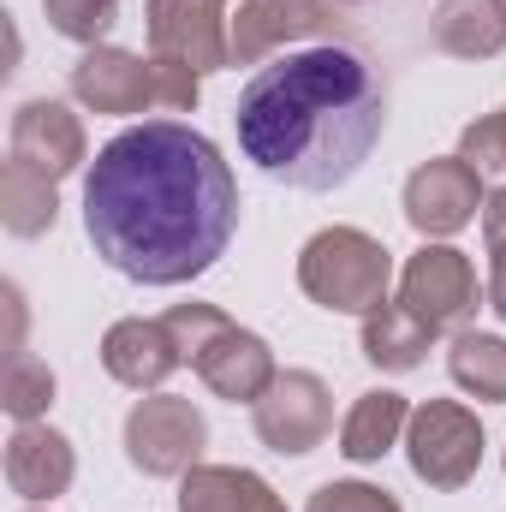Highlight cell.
<instances>
[{
    "instance_id": "obj_1",
    "label": "cell",
    "mask_w": 506,
    "mask_h": 512,
    "mask_svg": "<svg viewBox=\"0 0 506 512\" xmlns=\"http://www.w3.org/2000/svg\"><path fill=\"white\" fill-rule=\"evenodd\" d=\"M84 233L137 286L209 274L239 233V179L215 137L179 120H143L96 149L84 173Z\"/></svg>"
},
{
    "instance_id": "obj_2",
    "label": "cell",
    "mask_w": 506,
    "mask_h": 512,
    "mask_svg": "<svg viewBox=\"0 0 506 512\" xmlns=\"http://www.w3.org/2000/svg\"><path fill=\"white\" fill-rule=\"evenodd\" d=\"M239 149L256 173L292 191H340L364 173L387 131V78L352 42H310L256 66L233 108Z\"/></svg>"
},
{
    "instance_id": "obj_3",
    "label": "cell",
    "mask_w": 506,
    "mask_h": 512,
    "mask_svg": "<svg viewBox=\"0 0 506 512\" xmlns=\"http://www.w3.org/2000/svg\"><path fill=\"white\" fill-rule=\"evenodd\" d=\"M167 328L179 340V358L197 370V382L209 387L215 399H227V405H256L268 393V382L280 376L268 340L251 334V328H239L215 304H173Z\"/></svg>"
},
{
    "instance_id": "obj_4",
    "label": "cell",
    "mask_w": 506,
    "mask_h": 512,
    "mask_svg": "<svg viewBox=\"0 0 506 512\" xmlns=\"http://www.w3.org/2000/svg\"><path fill=\"white\" fill-rule=\"evenodd\" d=\"M298 286L334 316H370L393 292V251L364 227H322L298 251Z\"/></svg>"
},
{
    "instance_id": "obj_5",
    "label": "cell",
    "mask_w": 506,
    "mask_h": 512,
    "mask_svg": "<svg viewBox=\"0 0 506 512\" xmlns=\"http://www.w3.org/2000/svg\"><path fill=\"white\" fill-rule=\"evenodd\" d=\"M405 459L411 477L429 489H465L483 471V423L459 399H423L405 423Z\"/></svg>"
},
{
    "instance_id": "obj_6",
    "label": "cell",
    "mask_w": 506,
    "mask_h": 512,
    "mask_svg": "<svg viewBox=\"0 0 506 512\" xmlns=\"http://www.w3.org/2000/svg\"><path fill=\"white\" fill-rule=\"evenodd\" d=\"M399 304L429 334H465V322L489 304V286L477 280V268H471L465 251L423 239V251L405 256V268H399Z\"/></svg>"
},
{
    "instance_id": "obj_7",
    "label": "cell",
    "mask_w": 506,
    "mask_h": 512,
    "mask_svg": "<svg viewBox=\"0 0 506 512\" xmlns=\"http://www.w3.org/2000/svg\"><path fill=\"white\" fill-rule=\"evenodd\" d=\"M209 447V417L185 393H149L126 411V459L143 477H185L203 465Z\"/></svg>"
},
{
    "instance_id": "obj_8",
    "label": "cell",
    "mask_w": 506,
    "mask_h": 512,
    "mask_svg": "<svg viewBox=\"0 0 506 512\" xmlns=\"http://www.w3.org/2000/svg\"><path fill=\"white\" fill-rule=\"evenodd\" d=\"M143 30H149V60L191 66L197 78L233 66V12H227V0H149Z\"/></svg>"
},
{
    "instance_id": "obj_9",
    "label": "cell",
    "mask_w": 506,
    "mask_h": 512,
    "mask_svg": "<svg viewBox=\"0 0 506 512\" xmlns=\"http://www.w3.org/2000/svg\"><path fill=\"white\" fill-rule=\"evenodd\" d=\"M251 429L256 441L280 459H304L328 441L334 429V393L316 370H280L268 393L251 405Z\"/></svg>"
},
{
    "instance_id": "obj_10",
    "label": "cell",
    "mask_w": 506,
    "mask_h": 512,
    "mask_svg": "<svg viewBox=\"0 0 506 512\" xmlns=\"http://www.w3.org/2000/svg\"><path fill=\"white\" fill-rule=\"evenodd\" d=\"M489 191H483V173L465 161V155H429L411 179H405V221L411 233L423 239H453L465 233L477 215H483Z\"/></svg>"
},
{
    "instance_id": "obj_11",
    "label": "cell",
    "mask_w": 506,
    "mask_h": 512,
    "mask_svg": "<svg viewBox=\"0 0 506 512\" xmlns=\"http://www.w3.org/2000/svg\"><path fill=\"white\" fill-rule=\"evenodd\" d=\"M6 149L12 161H24L30 173L42 179H72L78 167H90V137H84V120L54 102V96H30L12 108V126H6Z\"/></svg>"
},
{
    "instance_id": "obj_12",
    "label": "cell",
    "mask_w": 506,
    "mask_h": 512,
    "mask_svg": "<svg viewBox=\"0 0 506 512\" xmlns=\"http://www.w3.org/2000/svg\"><path fill=\"white\" fill-rule=\"evenodd\" d=\"M72 102L90 108V114H114L131 120L143 108H161V90H155V60L149 54H131V48H84V60L72 66Z\"/></svg>"
},
{
    "instance_id": "obj_13",
    "label": "cell",
    "mask_w": 506,
    "mask_h": 512,
    "mask_svg": "<svg viewBox=\"0 0 506 512\" xmlns=\"http://www.w3.org/2000/svg\"><path fill=\"white\" fill-rule=\"evenodd\" d=\"M334 36V0H239L233 12V66H262L274 48Z\"/></svg>"
},
{
    "instance_id": "obj_14",
    "label": "cell",
    "mask_w": 506,
    "mask_h": 512,
    "mask_svg": "<svg viewBox=\"0 0 506 512\" xmlns=\"http://www.w3.org/2000/svg\"><path fill=\"white\" fill-rule=\"evenodd\" d=\"M179 340L167 316H126L102 334V370L131 393H161V382L179 370Z\"/></svg>"
},
{
    "instance_id": "obj_15",
    "label": "cell",
    "mask_w": 506,
    "mask_h": 512,
    "mask_svg": "<svg viewBox=\"0 0 506 512\" xmlns=\"http://www.w3.org/2000/svg\"><path fill=\"white\" fill-rule=\"evenodd\" d=\"M72 477H78V453H72V441L60 429H48V423H18L12 429V441H6V483H12V495L48 507L54 495L72 489Z\"/></svg>"
},
{
    "instance_id": "obj_16",
    "label": "cell",
    "mask_w": 506,
    "mask_h": 512,
    "mask_svg": "<svg viewBox=\"0 0 506 512\" xmlns=\"http://www.w3.org/2000/svg\"><path fill=\"white\" fill-rule=\"evenodd\" d=\"M429 42L447 60H495L506 48V0H441L429 12Z\"/></svg>"
},
{
    "instance_id": "obj_17",
    "label": "cell",
    "mask_w": 506,
    "mask_h": 512,
    "mask_svg": "<svg viewBox=\"0 0 506 512\" xmlns=\"http://www.w3.org/2000/svg\"><path fill=\"white\" fill-rule=\"evenodd\" d=\"M179 512H286V501L245 465H191L179 477Z\"/></svg>"
},
{
    "instance_id": "obj_18",
    "label": "cell",
    "mask_w": 506,
    "mask_h": 512,
    "mask_svg": "<svg viewBox=\"0 0 506 512\" xmlns=\"http://www.w3.org/2000/svg\"><path fill=\"white\" fill-rule=\"evenodd\" d=\"M405 423H411L405 393L370 387V393L352 399V411H346V423H340V453H346L352 465H376V459H387V453L405 441Z\"/></svg>"
},
{
    "instance_id": "obj_19",
    "label": "cell",
    "mask_w": 506,
    "mask_h": 512,
    "mask_svg": "<svg viewBox=\"0 0 506 512\" xmlns=\"http://www.w3.org/2000/svg\"><path fill=\"white\" fill-rule=\"evenodd\" d=\"M429 346H435V334L399 304V298H387L381 310L364 316V358L387 370V376H405V370H417L423 358H429Z\"/></svg>"
},
{
    "instance_id": "obj_20",
    "label": "cell",
    "mask_w": 506,
    "mask_h": 512,
    "mask_svg": "<svg viewBox=\"0 0 506 512\" xmlns=\"http://www.w3.org/2000/svg\"><path fill=\"white\" fill-rule=\"evenodd\" d=\"M54 221H60V191H54V179L30 173L24 161H6V167H0V227H6L12 239H42Z\"/></svg>"
},
{
    "instance_id": "obj_21",
    "label": "cell",
    "mask_w": 506,
    "mask_h": 512,
    "mask_svg": "<svg viewBox=\"0 0 506 512\" xmlns=\"http://www.w3.org/2000/svg\"><path fill=\"white\" fill-rule=\"evenodd\" d=\"M447 376H453V387H465L483 405H506V340L501 334H483V328L453 334Z\"/></svg>"
},
{
    "instance_id": "obj_22",
    "label": "cell",
    "mask_w": 506,
    "mask_h": 512,
    "mask_svg": "<svg viewBox=\"0 0 506 512\" xmlns=\"http://www.w3.org/2000/svg\"><path fill=\"white\" fill-rule=\"evenodd\" d=\"M0 405L12 423H42L54 405V370L36 352H12L6 358V382H0Z\"/></svg>"
},
{
    "instance_id": "obj_23",
    "label": "cell",
    "mask_w": 506,
    "mask_h": 512,
    "mask_svg": "<svg viewBox=\"0 0 506 512\" xmlns=\"http://www.w3.org/2000/svg\"><path fill=\"white\" fill-rule=\"evenodd\" d=\"M42 12L54 36L84 42V48H102V36L120 24V0H42Z\"/></svg>"
},
{
    "instance_id": "obj_24",
    "label": "cell",
    "mask_w": 506,
    "mask_h": 512,
    "mask_svg": "<svg viewBox=\"0 0 506 512\" xmlns=\"http://www.w3.org/2000/svg\"><path fill=\"white\" fill-rule=\"evenodd\" d=\"M459 155L483 179H501L506 185V108H495V114H483V120H471V126L459 131Z\"/></svg>"
},
{
    "instance_id": "obj_25",
    "label": "cell",
    "mask_w": 506,
    "mask_h": 512,
    "mask_svg": "<svg viewBox=\"0 0 506 512\" xmlns=\"http://www.w3.org/2000/svg\"><path fill=\"white\" fill-rule=\"evenodd\" d=\"M304 512H405L381 483H322Z\"/></svg>"
},
{
    "instance_id": "obj_26",
    "label": "cell",
    "mask_w": 506,
    "mask_h": 512,
    "mask_svg": "<svg viewBox=\"0 0 506 512\" xmlns=\"http://www.w3.org/2000/svg\"><path fill=\"white\" fill-rule=\"evenodd\" d=\"M155 90H161V108L167 114H191L197 96H203V78L191 66H173V60H155Z\"/></svg>"
},
{
    "instance_id": "obj_27",
    "label": "cell",
    "mask_w": 506,
    "mask_h": 512,
    "mask_svg": "<svg viewBox=\"0 0 506 512\" xmlns=\"http://www.w3.org/2000/svg\"><path fill=\"white\" fill-rule=\"evenodd\" d=\"M483 245H489V268H506V185H495L483 203Z\"/></svg>"
},
{
    "instance_id": "obj_28",
    "label": "cell",
    "mask_w": 506,
    "mask_h": 512,
    "mask_svg": "<svg viewBox=\"0 0 506 512\" xmlns=\"http://www.w3.org/2000/svg\"><path fill=\"white\" fill-rule=\"evenodd\" d=\"M489 310L506 322V268H489Z\"/></svg>"
},
{
    "instance_id": "obj_29",
    "label": "cell",
    "mask_w": 506,
    "mask_h": 512,
    "mask_svg": "<svg viewBox=\"0 0 506 512\" xmlns=\"http://www.w3.org/2000/svg\"><path fill=\"white\" fill-rule=\"evenodd\" d=\"M334 6H370V0H334Z\"/></svg>"
},
{
    "instance_id": "obj_30",
    "label": "cell",
    "mask_w": 506,
    "mask_h": 512,
    "mask_svg": "<svg viewBox=\"0 0 506 512\" xmlns=\"http://www.w3.org/2000/svg\"><path fill=\"white\" fill-rule=\"evenodd\" d=\"M30 512H48V507H30Z\"/></svg>"
}]
</instances>
